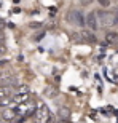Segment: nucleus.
Wrapping results in <instances>:
<instances>
[{
    "label": "nucleus",
    "mask_w": 118,
    "mask_h": 123,
    "mask_svg": "<svg viewBox=\"0 0 118 123\" xmlns=\"http://www.w3.org/2000/svg\"><path fill=\"white\" fill-rule=\"evenodd\" d=\"M69 21H72V23L77 24V26H83V24H86L80 11H70V14H69Z\"/></svg>",
    "instance_id": "nucleus-7"
},
{
    "label": "nucleus",
    "mask_w": 118,
    "mask_h": 123,
    "mask_svg": "<svg viewBox=\"0 0 118 123\" xmlns=\"http://www.w3.org/2000/svg\"><path fill=\"white\" fill-rule=\"evenodd\" d=\"M18 117H19V114H18V110H16V107H13V109H5L2 112V118H3L5 123H13Z\"/></svg>",
    "instance_id": "nucleus-4"
},
{
    "label": "nucleus",
    "mask_w": 118,
    "mask_h": 123,
    "mask_svg": "<svg viewBox=\"0 0 118 123\" xmlns=\"http://www.w3.org/2000/svg\"><path fill=\"white\" fill-rule=\"evenodd\" d=\"M117 23H118V11H117Z\"/></svg>",
    "instance_id": "nucleus-14"
},
{
    "label": "nucleus",
    "mask_w": 118,
    "mask_h": 123,
    "mask_svg": "<svg viewBox=\"0 0 118 123\" xmlns=\"http://www.w3.org/2000/svg\"><path fill=\"white\" fill-rule=\"evenodd\" d=\"M69 117H70V110H69L67 107H61V109H59V118L67 120Z\"/></svg>",
    "instance_id": "nucleus-10"
},
{
    "label": "nucleus",
    "mask_w": 118,
    "mask_h": 123,
    "mask_svg": "<svg viewBox=\"0 0 118 123\" xmlns=\"http://www.w3.org/2000/svg\"><path fill=\"white\" fill-rule=\"evenodd\" d=\"M11 94H13V86H10V85H0V99L11 98Z\"/></svg>",
    "instance_id": "nucleus-8"
},
{
    "label": "nucleus",
    "mask_w": 118,
    "mask_h": 123,
    "mask_svg": "<svg viewBox=\"0 0 118 123\" xmlns=\"http://www.w3.org/2000/svg\"><path fill=\"white\" fill-rule=\"evenodd\" d=\"M97 21H99V26H104V27H113L117 23V13H107V11H97Z\"/></svg>",
    "instance_id": "nucleus-2"
},
{
    "label": "nucleus",
    "mask_w": 118,
    "mask_h": 123,
    "mask_svg": "<svg viewBox=\"0 0 118 123\" xmlns=\"http://www.w3.org/2000/svg\"><path fill=\"white\" fill-rule=\"evenodd\" d=\"M3 66H8V61L6 59H0V67H3Z\"/></svg>",
    "instance_id": "nucleus-12"
},
{
    "label": "nucleus",
    "mask_w": 118,
    "mask_h": 123,
    "mask_svg": "<svg viewBox=\"0 0 118 123\" xmlns=\"http://www.w3.org/2000/svg\"><path fill=\"white\" fill-rule=\"evenodd\" d=\"M80 37H82L83 43H96V37L94 34H93V31H88V29H83V31H80Z\"/></svg>",
    "instance_id": "nucleus-6"
},
{
    "label": "nucleus",
    "mask_w": 118,
    "mask_h": 123,
    "mask_svg": "<svg viewBox=\"0 0 118 123\" xmlns=\"http://www.w3.org/2000/svg\"><path fill=\"white\" fill-rule=\"evenodd\" d=\"M29 98H30V93H18V91H14V96L11 98V99H13L14 105H19V104L27 102Z\"/></svg>",
    "instance_id": "nucleus-5"
},
{
    "label": "nucleus",
    "mask_w": 118,
    "mask_h": 123,
    "mask_svg": "<svg viewBox=\"0 0 118 123\" xmlns=\"http://www.w3.org/2000/svg\"><path fill=\"white\" fill-rule=\"evenodd\" d=\"M97 2H99V5L104 6V8H109L110 6V0H97Z\"/></svg>",
    "instance_id": "nucleus-11"
},
{
    "label": "nucleus",
    "mask_w": 118,
    "mask_h": 123,
    "mask_svg": "<svg viewBox=\"0 0 118 123\" xmlns=\"http://www.w3.org/2000/svg\"><path fill=\"white\" fill-rule=\"evenodd\" d=\"M85 23H86L88 29H89V31H93V32L99 29V21H97V14L93 13V11L86 14V19H85Z\"/></svg>",
    "instance_id": "nucleus-3"
},
{
    "label": "nucleus",
    "mask_w": 118,
    "mask_h": 123,
    "mask_svg": "<svg viewBox=\"0 0 118 123\" xmlns=\"http://www.w3.org/2000/svg\"><path fill=\"white\" fill-rule=\"evenodd\" d=\"M0 46H2V40H0Z\"/></svg>",
    "instance_id": "nucleus-15"
},
{
    "label": "nucleus",
    "mask_w": 118,
    "mask_h": 123,
    "mask_svg": "<svg viewBox=\"0 0 118 123\" xmlns=\"http://www.w3.org/2000/svg\"><path fill=\"white\" fill-rule=\"evenodd\" d=\"M105 42H107V43H117L118 42V34L117 32H107V34H105Z\"/></svg>",
    "instance_id": "nucleus-9"
},
{
    "label": "nucleus",
    "mask_w": 118,
    "mask_h": 123,
    "mask_svg": "<svg viewBox=\"0 0 118 123\" xmlns=\"http://www.w3.org/2000/svg\"><path fill=\"white\" fill-rule=\"evenodd\" d=\"M5 51H6V50H5V46H3V45H2V46H0V56H2V55H3V53H5Z\"/></svg>",
    "instance_id": "nucleus-13"
},
{
    "label": "nucleus",
    "mask_w": 118,
    "mask_h": 123,
    "mask_svg": "<svg viewBox=\"0 0 118 123\" xmlns=\"http://www.w3.org/2000/svg\"><path fill=\"white\" fill-rule=\"evenodd\" d=\"M35 120H37V123H51V120H53L51 118V112L45 102H40V104L37 105Z\"/></svg>",
    "instance_id": "nucleus-1"
}]
</instances>
